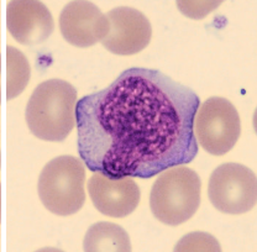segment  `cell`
Masks as SVG:
<instances>
[{
  "label": "cell",
  "mask_w": 257,
  "mask_h": 252,
  "mask_svg": "<svg viewBox=\"0 0 257 252\" xmlns=\"http://www.w3.org/2000/svg\"><path fill=\"white\" fill-rule=\"evenodd\" d=\"M199 96L156 69L134 67L76 105L80 160L109 178L147 179L198 155Z\"/></svg>",
  "instance_id": "cell-1"
},
{
  "label": "cell",
  "mask_w": 257,
  "mask_h": 252,
  "mask_svg": "<svg viewBox=\"0 0 257 252\" xmlns=\"http://www.w3.org/2000/svg\"><path fill=\"white\" fill-rule=\"evenodd\" d=\"M7 28L19 44L34 46L46 41L53 32L55 23L42 3L16 0L8 4Z\"/></svg>",
  "instance_id": "cell-10"
},
{
  "label": "cell",
  "mask_w": 257,
  "mask_h": 252,
  "mask_svg": "<svg viewBox=\"0 0 257 252\" xmlns=\"http://www.w3.org/2000/svg\"><path fill=\"white\" fill-rule=\"evenodd\" d=\"M220 243L210 234L202 231L191 232L178 241L175 251H220Z\"/></svg>",
  "instance_id": "cell-13"
},
{
  "label": "cell",
  "mask_w": 257,
  "mask_h": 252,
  "mask_svg": "<svg viewBox=\"0 0 257 252\" xmlns=\"http://www.w3.org/2000/svg\"><path fill=\"white\" fill-rule=\"evenodd\" d=\"M77 90L62 79H50L36 87L28 101L29 129L44 141H63L76 126Z\"/></svg>",
  "instance_id": "cell-2"
},
{
  "label": "cell",
  "mask_w": 257,
  "mask_h": 252,
  "mask_svg": "<svg viewBox=\"0 0 257 252\" xmlns=\"http://www.w3.org/2000/svg\"><path fill=\"white\" fill-rule=\"evenodd\" d=\"M208 195L219 211L239 215L250 211L257 200V178L246 166L224 163L209 179Z\"/></svg>",
  "instance_id": "cell-6"
},
{
  "label": "cell",
  "mask_w": 257,
  "mask_h": 252,
  "mask_svg": "<svg viewBox=\"0 0 257 252\" xmlns=\"http://www.w3.org/2000/svg\"><path fill=\"white\" fill-rule=\"evenodd\" d=\"M0 167H2V152H0Z\"/></svg>",
  "instance_id": "cell-15"
},
{
  "label": "cell",
  "mask_w": 257,
  "mask_h": 252,
  "mask_svg": "<svg viewBox=\"0 0 257 252\" xmlns=\"http://www.w3.org/2000/svg\"><path fill=\"white\" fill-rule=\"evenodd\" d=\"M83 248L85 252H127L131 251V242L127 232L121 226L100 221L88 229Z\"/></svg>",
  "instance_id": "cell-11"
},
{
  "label": "cell",
  "mask_w": 257,
  "mask_h": 252,
  "mask_svg": "<svg viewBox=\"0 0 257 252\" xmlns=\"http://www.w3.org/2000/svg\"><path fill=\"white\" fill-rule=\"evenodd\" d=\"M193 130L195 140L205 151L214 156H223L240 138L239 112L227 99L209 98L198 108Z\"/></svg>",
  "instance_id": "cell-5"
},
{
  "label": "cell",
  "mask_w": 257,
  "mask_h": 252,
  "mask_svg": "<svg viewBox=\"0 0 257 252\" xmlns=\"http://www.w3.org/2000/svg\"><path fill=\"white\" fill-rule=\"evenodd\" d=\"M202 182L195 171L175 166L160 173L150 197L152 214L157 220L177 226L192 218L200 204Z\"/></svg>",
  "instance_id": "cell-3"
},
{
  "label": "cell",
  "mask_w": 257,
  "mask_h": 252,
  "mask_svg": "<svg viewBox=\"0 0 257 252\" xmlns=\"http://www.w3.org/2000/svg\"><path fill=\"white\" fill-rule=\"evenodd\" d=\"M109 31L101 44L111 53L135 55L151 41L152 28L149 19L134 8L120 7L106 14Z\"/></svg>",
  "instance_id": "cell-7"
},
{
  "label": "cell",
  "mask_w": 257,
  "mask_h": 252,
  "mask_svg": "<svg viewBox=\"0 0 257 252\" xmlns=\"http://www.w3.org/2000/svg\"><path fill=\"white\" fill-rule=\"evenodd\" d=\"M0 104H2V55H0Z\"/></svg>",
  "instance_id": "cell-14"
},
{
  "label": "cell",
  "mask_w": 257,
  "mask_h": 252,
  "mask_svg": "<svg viewBox=\"0 0 257 252\" xmlns=\"http://www.w3.org/2000/svg\"><path fill=\"white\" fill-rule=\"evenodd\" d=\"M60 29L68 44L85 48L103 41L109 31V21L93 3L71 2L61 13Z\"/></svg>",
  "instance_id": "cell-8"
},
{
  "label": "cell",
  "mask_w": 257,
  "mask_h": 252,
  "mask_svg": "<svg viewBox=\"0 0 257 252\" xmlns=\"http://www.w3.org/2000/svg\"><path fill=\"white\" fill-rule=\"evenodd\" d=\"M88 192L96 210L111 218L130 215L140 202V189L130 177L109 178L95 173L89 179Z\"/></svg>",
  "instance_id": "cell-9"
},
{
  "label": "cell",
  "mask_w": 257,
  "mask_h": 252,
  "mask_svg": "<svg viewBox=\"0 0 257 252\" xmlns=\"http://www.w3.org/2000/svg\"><path fill=\"white\" fill-rule=\"evenodd\" d=\"M84 181L83 161L64 155L45 166L39 177L37 192L47 210L56 215L69 216L84 205Z\"/></svg>",
  "instance_id": "cell-4"
},
{
  "label": "cell",
  "mask_w": 257,
  "mask_h": 252,
  "mask_svg": "<svg viewBox=\"0 0 257 252\" xmlns=\"http://www.w3.org/2000/svg\"><path fill=\"white\" fill-rule=\"evenodd\" d=\"M30 80V64L23 52L15 47H7V80L5 95L8 100L16 98L25 90Z\"/></svg>",
  "instance_id": "cell-12"
}]
</instances>
